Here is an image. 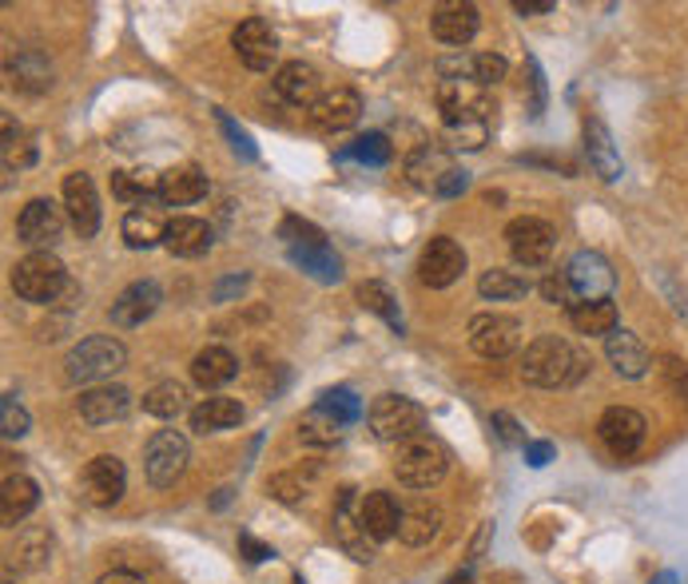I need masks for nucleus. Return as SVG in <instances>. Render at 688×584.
<instances>
[{
	"label": "nucleus",
	"mask_w": 688,
	"mask_h": 584,
	"mask_svg": "<svg viewBox=\"0 0 688 584\" xmlns=\"http://www.w3.org/2000/svg\"><path fill=\"white\" fill-rule=\"evenodd\" d=\"M589 374V358L581 350H573V343L558 338V334H541L525 346L522 355V378L537 389H561L577 386Z\"/></svg>",
	"instance_id": "1"
},
{
	"label": "nucleus",
	"mask_w": 688,
	"mask_h": 584,
	"mask_svg": "<svg viewBox=\"0 0 688 584\" xmlns=\"http://www.w3.org/2000/svg\"><path fill=\"white\" fill-rule=\"evenodd\" d=\"M128 366V350L120 338L112 334H92L68 350L64 358V378L76 382V386H104L112 374Z\"/></svg>",
	"instance_id": "2"
},
{
	"label": "nucleus",
	"mask_w": 688,
	"mask_h": 584,
	"mask_svg": "<svg viewBox=\"0 0 688 584\" xmlns=\"http://www.w3.org/2000/svg\"><path fill=\"white\" fill-rule=\"evenodd\" d=\"M450 470V449L434 434H418L395 449V477L406 489H434Z\"/></svg>",
	"instance_id": "3"
},
{
	"label": "nucleus",
	"mask_w": 688,
	"mask_h": 584,
	"mask_svg": "<svg viewBox=\"0 0 688 584\" xmlns=\"http://www.w3.org/2000/svg\"><path fill=\"white\" fill-rule=\"evenodd\" d=\"M68 271L52 251H33L24 254L21 263L12 266V290L24 298V302H45L52 307L60 295H68Z\"/></svg>",
	"instance_id": "4"
},
{
	"label": "nucleus",
	"mask_w": 688,
	"mask_h": 584,
	"mask_svg": "<svg viewBox=\"0 0 688 584\" xmlns=\"http://www.w3.org/2000/svg\"><path fill=\"white\" fill-rule=\"evenodd\" d=\"M366 425L378 442H410V437L426 434V410H422L414 398H402V394H378L366 410Z\"/></svg>",
	"instance_id": "5"
},
{
	"label": "nucleus",
	"mask_w": 688,
	"mask_h": 584,
	"mask_svg": "<svg viewBox=\"0 0 688 584\" xmlns=\"http://www.w3.org/2000/svg\"><path fill=\"white\" fill-rule=\"evenodd\" d=\"M187 461H191V446H187V437L179 430H160L143 449V473H148V482L155 489H172L184 477Z\"/></svg>",
	"instance_id": "6"
},
{
	"label": "nucleus",
	"mask_w": 688,
	"mask_h": 584,
	"mask_svg": "<svg viewBox=\"0 0 688 584\" xmlns=\"http://www.w3.org/2000/svg\"><path fill=\"white\" fill-rule=\"evenodd\" d=\"M470 346H474V355L502 362L522 346V322L514 314H478V319H470Z\"/></svg>",
	"instance_id": "7"
},
{
	"label": "nucleus",
	"mask_w": 688,
	"mask_h": 584,
	"mask_svg": "<svg viewBox=\"0 0 688 584\" xmlns=\"http://www.w3.org/2000/svg\"><path fill=\"white\" fill-rule=\"evenodd\" d=\"M462 275H466V251L450 235H434L418 254V278L430 290H446Z\"/></svg>",
	"instance_id": "8"
},
{
	"label": "nucleus",
	"mask_w": 688,
	"mask_h": 584,
	"mask_svg": "<svg viewBox=\"0 0 688 584\" xmlns=\"http://www.w3.org/2000/svg\"><path fill=\"white\" fill-rule=\"evenodd\" d=\"M124 485H128V473L116 453H100L80 473V497L96 509H112L124 497Z\"/></svg>",
	"instance_id": "9"
},
{
	"label": "nucleus",
	"mask_w": 688,
	"mask_h": 584,
	"mask_svg": "<svg viewBox=\"0 0 688 584\" xmlns=\"http://www.w3.org/2000/svg\"><path fill=\"white\" fill-rule=\"evenodd\" d=\"M645 430H649L645 418L637 410H629V406H609L601 413V422H597V437L605 442L613 458H633L645 442Z\"/></svg>",
	"instance_id": "10"
},
{
	"label": "nucleus",
	"mask_w": 688,
	"mask_h": 584,
	"mask_svg": "<svg viewBox=\"0 0 688 584\" xmlns=\"http://www.w3.org/2000/svg\"><path fill=\"white\" fill-rule=\"evenodd\" d=\"M505 243H510V254H514L522 266H541V263H549L558 235H553V227H549L546 219L525 215V219H514V223L505 227Z\"/></svg>",
	"instance_id": "11"
},
{
	"label": "nucleus",
	"mask_w": 688,
	"mask_h": 584,
	"mask_svg": "<svg viewBox=\"0 0 688 584\" xmlns=\"http://www.w3.org/2000/svg\"><path fill=\"white\" fill-rule=\"evenodd\" d=\"M565 275H570L573 290H577V302H597V298H609L613 287H617V275H613V266H609L605 254L597 251H577L565 266Z\"/></svg>",
	"instance_id": "12"
},
{
	"label": "nucleus",
	"mask_w": 688,
	"mask_h": 584,
	"mask_svg": "<svg viewBox=\"0 0 688 584\" xmlns=\"http://www.w3.org/2000/svg\"><path fill=\"white\" fill-rule=\"evenodd\" d=\"M232 45L251 72H267L271 64H275V57H279V36H275V28H271L263 16H247V21L235 28Z\"/></svg>",
	"instance_id": "13"
},
{
	"label": "nucleus",
	"mask_w": 688,
	"mask_h": 584,
	"mask_svg": "<svg viewBox=\"0 0 688 584\" xmlns=\"http://www.w3.org/2000/svg\"><path fill=\"white\" fill-rule=\"evenodd\" d=\"M16 235H21V243L36 247V251H48L64 235V211L52 199H33L16 215Z\"/></svg>",
	"instance_id": "14"
},
{
	"label": "nucleus",
	"mask_w": 688,
	"mask_h": 584,
	"mask_svg": "<svg viewBox=\"0 0 688 584\" xmlns=\"http://www.w3.org/2000/svg\"><path fill=\"white\" fill-rule=\"evenodd\" d=\"M76 413H80V422L88 425H112V422H124L132 413V394L128 386H88L76 398Z\"/></svg>",
	"instance_id": "15"
},
{
	"label": "nucleus",
	"mask_w": 688,
	"mask_h": 584,
	"mask_svg": "<svg viewBox=\"0 0 688 584\" xmlns=\"http://www.w3.org/2000/svg\"><path fill=\"white\" fill-rule=\"evenodd\" d=\"M64 207H68V219L80 239H92L100 231V195H96L92 175L72 172L64 179Z\"/></svg>",
	"instance_id": "16"
},
{
	"label": "nucleus",
	"mask_w": 688,
	"mask_h": 584,
	"mask_svg": "<svg viewBox=\"0 0 688 584\" xmlns=\"http://www.w3.org/2000/svg\"><path fill=\"white\" fill-rule=\"evenodd\" d=\"M335 537H339V545L347 549V557H354V561L371 564L374 561V540L371 533L362 529L359 521V505H354V489H339V501H335Z\"/></svg>",
	"instance_id": "17"
},
{
	"label": "nucleus",
	"mask_w": 688,
	"mask_h": 584,
	"mask_svg": "<svg viewBox=\"0 0 688 584\" xmlns=\"http://www.w3.org/2000/svg\"><path fill=\"white\" fill-rule=\"evenodd\" d=\"M160 302H164V290H160V283H152V278H140V283H132V287L120 290V298L112 302V322H116L120 331L143 326V322H148L155 310H160Z\"/></svg>",
	"instance_id": "18"
},
{
	"label": "nucleus",
	"mask_w": 688,
	"mask_h": 584,
	"mask_svg": "<svg viewBox=\"0 0 688 584\" xmlns=\"http://www.w3.org/2000/svg\"><path fill=\"white\" fill-rule=\"evenodd\" d=\"M438 533H442V509H438L430 497H414V501L402 505V521H398V540H402V545L422 549V545H430Z\"/></svg>",
	"instance_id": "19"
},
{
	"label": "nucleus",
	"mask_w": 688,
	"mask_h": 584,
	"mask_svg": "<svg viewBox=\"0 0 688 584\" xmlns=\"http://www.w3.org/2000/svg\"><path fill=\"white\" fill-rule=\"evenodd\" d=\"M359 115H362V96L354 88H330L311 108V120L323 132H347V127L359 124Z\"/></svg>",
	"instance_id": "20"
},
{
	"label": "nucleus",
	"mask_w": 688,
	"mask_h": 584,
	"mask_svg": "<svg viewBox=\"0 0 688 584\" xmlns=\"http://www.w3.org/2000/svg\"><path fill=\"white\" fill-rule=\"evenodd\" d=\"M430 33L450 48H466L470 40H474V33H478V9H474V4H462V0L438 4V9L430 12Z\"/></svg>",
	"instance_id": "21"
},
{
	"label": "nucleus",
	"mask_w": 688,
	"mask_h": 584,
	"mask_svg": "<svg viewBox=\"0 0 688 584\" xmlns=\"http://www.w3.org/2000/svg\"><path fill=\"white\" fill-rule=\"evenodd\" d=\"M275 92L287 103H295V108H315V100L323 96V80H318V72L311 64L291 60V64H283L275 72Z\"/></svg>",
	"instance_id": "22"
},
{
	"label": "nucleus",
	"mask_w": 688,
	"mask_h": 584,
	"mask_svg": "<svg viewBox=\"0 0 688 584\" xmlns=\"http://www.w3.org/2000/svg\"><path fill=\"white\" fill-rule=\"evenodd\" d=\"M605 355H609V362H613V370H617L621 378H629V382H637V378H645L649 374V346L637 338L633 331H613L605 338Z\"/></svg>",
	"instance_id": "23"
},
{
	"label": "nucleus",
	"mask_w": 688,
	"mask_h": 584,
	"mask_svg": "<svg viewBox=\"0 0 688 584\" xmlns=\"http://www.w3.org/2000/svg\"><path fill=\"white\" fill-rule=\"evenodd\" d=\"M359 521H362V529L371 533L374 545H378V540H390L398 533L402 509H398V501L386 489H371L359 501Z\"/></svg>",
	"instance_id": "24"
},
{
	"label": "nucleus",
	"mask_w": 688,
	"mask_h": 584,
	"mask_svg": "<svg viewBox=\"0 0 688 584\" xmlns=\"http://www.w3.org/2000/svg\"><path fill=\"white\" fill-rule=\"evenodd\" d=\"M450 172H454V160H450V151L438 148V144H422V148L406 160L410 184L418 187V191L434 195V191H438V184H442Z\"/></svg>",
	"instance_id": "25"
},
{
	"label": "nucleus",
	"mask_w": 688,
	"mask_h": 584,
	"mask_svg": "<svg viewBox=\"0 0 688 584\" xmlns=\"http://www.w3.org/2000/svg\"><path fill=\"white\" fill-rule=\"evenodd\" d=\"M36 505H40V485L33 477H24V473L4 477V485H0V521H4V529L21 525Z\"/></svg>",
	"instance_id": "26"
},
{
	"label": "nucleus",
	"mask_w": 688,
	"mask_h": 584,
	"mask_svg": "<svg viewBox=\"0 0 688 584\" xmlns=\"http://www.w3.org/2000/svg\"><path fill=\"white\" fill-rule=\"evenodd\" d=\"M585 156H589V167H593L605 184H617L621 179V156L613 148V136H609V127L601 120H585Z\"/></svg>",
	"instance_id": "27"
},
{
	"label": "nucleus",
	"mask_w": 688,
	"mask_h": 584,
	"mask_svg": "<svg viewBox=\"0 0 688 584\" xmlns=\"http://www.w3.org/2000/svg\"><path fill=\"white\" fill-rule=\"evenodd\" d=\"M211 227L203 219H191V215H179L167 223V235H164V247L179 259H199V254L211 251Z\"/></svg>",
	"instance_id": "28"
},
{
	"label": "nucleus",
	"mask_w": 688,
	"mask_h": 584,
	"mask_svg": "<svg viewBox=\"0 0 688 584\" xmlns=\"http://www.w3.org/2000/svg\"><path fill=\"white\" fill-rule=\"evenodd\" d=\"M239 374V358L227 350V346H203L196 358H191V378L203 389H220Z\"/></svg>",
	"instance_id": "29"
},
{
	"label": "nucleus",
	"mask_w": 688,
	"mask_h": 584,
	"mask_svg": "<svg viewBox=\"0 0 688 584\" xmlns=\"http://www.w3.org/2000/svg\"><path fill=\"white\" fill-rule=\"evenodd\" d=\"M208 195V175L199 172L196 163H184V167H172L164 172L160 179V199L167 207H187V203H199Z\"/></svg>",
	"instance_id": "30"
},
{
	"label": "nucleus",
	"mask_w": 688,
	"mask_h": 584,
	"mask_svg": "<svg viewBox=\"0 0 688 584\" xmlns=\"http://www.w3.org/2000/svg\"><path fill=\"white\" fill-rule=\"evenodd\" d=\"M120 235H124V243H128L132 251H152L155 243H164L167 235V223L160 219V211L155 207H132L128 215H124V227H120Z\"/></svg>",
	"instance_id": "31"
},
{
	"label": "nucleus",
	"mask_w": 688,
	"mask_h": 584,
	"mask_svg": "<svg viewBox=\"0 0 688 584\" xmlns=\"http://www.w3.org/2000/svg\"><path fill=\"white\" fill-rule=\"evenodd\" d=\"M239 422H243V406L235 398H223V394L203 398L191 410V430L196 434H223V430H235Z\"/></svg>",
	"instance_id": "32"
},
{
	"label": "nucleus",
	"mask_w": 688,
	"mask_h": 584,
	"mask_svg": "<svg viewBox=\"0 0 688 584\" xmlns=\"http://www.w3.org/2000/svg\"><path fill=\"white\" fill-rule=\"evenodd\" d=\"M9 80L21 92L40 96L52 88V69H48V60L36 48H24V52H16V60H9Z\"/></svg>",
	"instance_id": "33"
},
{
	"label": "nucleus",
	"mask_w": 688,
	"mask_h": 584,
	"mask_svg": "<svg viewBox=\"0 0 688 584\" xmlns=\"http://www.w3.org/2000/svg\"><path fill=\"white\" fill-rule=\"evenodd\" d=\"M342 434H347V425H342L335 413L323 410V406H311V410L303 413V422H299V442H303V446H318V449L339 446Z\"/></svg>",
	"instance_id": "34"
},
{
	"label": "nucleus",
	"mask_w": 688,
	"mask_h": 584,
	"mask_svg": "<svg viewBox=\"0 0 688 584\" xmlns=\"http://www.w3.org/2000/svg\"><path fill=\"white\" fill-rule=\"evenodd\" d=\"M529 290H534V283L522 271H505V266H490L478 278V295L490 298V302H514V298H525Z\"/></svg>",
	"instance_id": "35"
},
{
	"label": "nucleus",
	"mask_w": 688,
	"mask_h": 584,
	"mask_svg": "<svg viewBox=\"0 0 688 584\" xmlns=\"http://www.w3.org/2000/svg\"><path fill=\"white\" fill-rule=\"evenodd\" d=\"M570 322L577 334H613L617 331V307L613 298H597V302H577L570 310Z\"/></svg>",
	"instance_id": "36"
},
{
	"label": "nucleus",
	"mask_w": 688,
	"mask_h": 584,
	"mask_svg": "<svg viewBox=\"0 0 688 584\" xmlns=\"http://www.w3.org/2000/svg\"><path fill=\"white\" fill-rule=\"evenodd\" d=\"M291 263L311 278H318V283H339L342 278V259L330 251L327 243L323 247H291Z\"/></svg>",
	"instance_id": "37"
},
{
	"label": "nucleus",
	"mask_w": 688,
	"mask_h": 584,
	"mask_svg": "<svg viewBox=\"0 0 688 584\" xmlns=\"http://www.w3.org/2000/svg\"><path fill=\"white\" fill-rule=\"evenodd\" d=\"M160 179L164 175L148 172V167H140V172H112V195L124 199V203L143 207L152 195H160Z\"/></svg>",
	"instance_id": "38"
},
{
	"label": "nucleus",
	"mask_w": 688,
	"mask_h": 584,
	"mask_svg": "<svg viewBox=\"0 0 688 584\" xmlns=\"http://www.w3.org/2000/svg\"><path fill=\"white\" fill-rule=\"evenodd\" d=\"M143 410L152 413V418L172 422V418H179V413L187 410V386L184 382H155V386L143 394Z\"/></svg>",
	"instance_id": "39"
},
{
	"label": "nucleus",
	"mask_w": 688,
	"mask_h": 584,
	"mask_svg": "<svg viewBox=\"0 0 688 584\" xmlns=\"http://www.w3.org/2000/svg\"><path fill=\"white\" fill-rule=\"evenodd\" d=\"M0 156H4V172H24V167H33L36 160L33 139L24 136V127L12 124L9 115H4V144H0Z\"/></svg>",
	"instance_id": "40"
},
{
	"label": "nucleus",
	"mask_w": 688,
	"mask_h": 584,
	"mask_svg": "<svg viewBox=\"0 0 688 584\" xmlns=\"http://www.w3.org/2000/svg\"><path fill=\"white\" fill-rule=\"evenodd\" d=\"M48 557H52V537L48 529H24L16 537V549H12V561L21 569H45Z\"/></svg>",
	"instance_id": "41"
},
{
	"label": "nucleus",
	"mask_w": 688,
	"mask_h": 584,
	"mask_svg": "<svg viewBox=\"0 0 688 584\" xmlns=\"http://www.w3.org/2000/svg\"><path fill=\"white\" fill-rule=\"evenodd\" d=\"M359 302L366 310H374L378 319H386V326H395L398 334H402V310H398V302H395V295H390V287L386 283H362L359 287Z\"/></svg>",
	"instance_id": "42"
},
{
	"label": "nucleus",
	"mask_w": 688,
	"mask_h": 584,
	"mask_svg": "<svg viewBox=\"0 0 688 584\" xmlns=\"http://www.w3.org/2000/svg\"><path fill=\"white\" fill-rule=\"evenodd\" d=\"M315 406H323V410H327V413H335V418H339L342 425L359 422V418H362V401L354 398V389H347V386L323 389V394H318Z\"/></svg>",
	"instance_id": "43"
},
{
	"label": "nucleus",
	"mask_w": 688,
	"mask_h": 584,
	"mask_svg": "<svg viewBox=\"0 0 688 584\" xmlns=\"http://www.w3.org/2000/svg\"><path fill=\"white\" fill-rule=\"evenodd\" d=\"M347 156L366 163V167H386V163H390V139H386L383 132H366V136H359L350 144Z\"/></svg>",
	"instance_id": "44"
},
{
	"label": "nucleus",
	"mask_w": 688,
	"mask_h": 584,
	"mask_svg": "<svg viewBox=\"0 0 688 584\" xmlns=\"http://www.w3.org/2000/svg\"><path fill=\"white\" fill-rule=\"evenodd\" d=\"M486 136H490V120H462V124L446 127L450 148H462V151H481L486 148Z\"/></svg>",
	"instance_id": "45"
},
{
	"label": "nucleus",
	"mask_w": 688,
	"mask_h": 584,
	"mask_svg": "<svg viewBox=\"0 0 688 584\" xmlns=\"http://www.w3.org/2000/svg\"><path fill=\"white\" fill-rule=\"evenodd\" d=\"M28 410H24L21 401H16V394H4L0 398V434L9 437V442H16V437L28 434Z\"/></svg>",
	"instance_id": "46"
},
{
	"label": "nucleus",
	"mask_w": 688,
	"mask_h": 584,
	"mask_svg": "<svg viewBox=\"0 0 688 584\" xmlns=\"http://www.w3.org/2000/svg\"><path fill=\"white\" fill-rule=\"evenodd\" d=\"M279 239H287L291 247H323V231L315 227V223H307V219L299 215H287L279 223Z\"/></svg>",
	"instance_id": "47"
},
{
	"label": "nucleus",
	"mask_w": 688,
	"mask_h": 584,
	"mask_svg": "<svg viewBox=\"0 0 688 584\" xmlns=\"http://www.w3.org/2000/svg\"><path fill=\"white\" fill-rule=\"evenodd\" d=\"M541 298L546 302H553V307H577V290H573V283H570V275L565 271H549L546 278H541Z\"/></svg>",
	"instance_id": "48"
},
{
	"label": "nucleus",
	"mask_w": 688,
	"mask_h": 584,
	"mask_svg": "<svg viewBox=\"0 0 688 584\" xmlns=\"http://www.w3.org/2000/svg\"><path fill=\"white\" fill-rule=\"evenodd\" d=\"M505 72H510V64H505V57H498V52H481V57H474V84H478V88L502 84Z\"/></svg>",
	"instance_id": "49"
},
{
	"label": "nucleus",
	"mask_w": 688,
	"mask_h": 584,
	"mask_svg": "<svg viewBox=\"0 0 688 584\" xmlns=\"http://www.w3.org/2000/svg\"><path fill=\"white\" fill-rule=\"evenodd\" d=\"M220 127L227 132V139H232V148H235V151H243V160H255V144H251V136H247L243 127L235 124V120H232L227 112H220Z\"/></svg>",
	"instance_id": "50"
},
{
	"label": "nucleus",
	"mask_w": 688,
	"mask_h": 584,
	"mask_svg": "<svg viewBox=\"0 0 688 584\" xmlns=\"http://www.w3.org/2000/svg\"><path fill=\"white\" fill-rule=\"evenodd\" d=\"M490 422H493V430H498V437H502L505 446H525V434H522V425H517L514 418H510V413H505V410H498V413H493Z\"/></svg>",
	"instance_id": "51"
},
{
	"label": "nucleus",
	"mask_w": 688,
	"mask_h": 584,
	"mask_svg": "<svg viewBox=\"0 0 688 584\" xmlns=\"http://www.w3.org/2000/svg\"><path fill=\"white\" fill-rule=\"evenodd\" d=\"M529 88H534V103H529V115H541L546 112V80H541V69H537V60H529Z\"/></svg>",
	"instance_id": "52"
},
{
	"label": "nucleus",
	"mask_w": 688,
	"mask_h": 584,
	"mask_svg": "<svg viewBox=\"0 0 688 584\" xmlns=\"http://www.w3.org/2000/svg\"><path fill=\"white\" fill-rule=\"evenodd\" d=\"M239 552H243V557H247L251 564L271 561V557H275V549H271V545H263V540H255L251 533H243V537H239Z\"/></svg>",
	"instance_id": "53"
},
{
	"label": "nucleus",
	"mask_w": 688,
	"mask_h": 584,
	"mask_svg": "<svg viewBox=\"0 0 688 584\" xmlns=\"http://www.w3.org/2000/svg\"><path fill=\"white\" fill-rule=\"evenodd\" d=\"M466 187H470V172L454 167V172H450V175L442 179V184H438V191H434V195H438V199H454V195H462Z\"/></svg>",
	"instance_id": "54"
},
{
	"label": "nucleus",
	"mask_w": 688,
	"mask_h": 584,
	"mask_svg": "<svg viewBox=\"0 0 688 584\" xmlns=\"http://www.w3.org/2000/svg\"><path fill=\"white\" fill-rule=\"evenodd\" d=\"M553 453H558V449H553V442H525V461H529L534 470L549 465V461H553Z\"/></svg>",
	"instance_id": "55"
},
{
	"label": "nucleus",
	"mask_w": 688,
	"mask_h": 584,
	"mask_svg": "<svg viewBox=\"0 0 688 584\" xmlns=\"http://www.w3.org/2000/svg\"><path fill=\"white\" fill-rule=\"evenodd\" d=\"M243 287H247V275L220 278V283H215V290H211V298H215V302H227V298L239 295V290H243Z\"/></svg>",
	"instance_id": "56"
},
{
	"label": "nucleus",
	"mask_w": 688,
	"mask_h": 584,
	"mask_svg": "<svg viewBox=\"0 0 688 584\" xmlns=\"http://www.w3.org/2000/svg\"><path fill=\"white\" fill-rule=\"evenodd\" d=\"M514 12H522V16H546V12H553V0H514Z\"/></svg>",
	"instance_id": "57"
},
{
	"label": "nucleus",
	"mask_w": 688,
	"mask_h": 584,
	"mask_svg": "<svg viewBox=\"0 0 688 584\" xmlns=\"http://www.w3.org/2000/svg\"><path fill=\"white\" fill-rule=\"evenodd\" d=\"M96 584H143V576L128 573V569H116V573H104Z\"/></svg>",
	"instance_id": "58"
},
{
	"label": "nucleus",
	"mask_w": 688,
	"mask_h": 584,
	"mask_svg": "<svg viewBox=\"0 0 688 584\" xmlns=\"http://www.w3.org/2000/svg\"><path fill=\"white\" fill-rule=\"evenodd\" d=\"M446 584H474V573H470V569H462V573L446 576Z\"/></svg>",
	"instance_id": "59"
},
{
	"label": "nucleus",
	"mask_w": 688,
	"mask_h": 584,
	"mask_svg": "<svg viewBox=\"0 0 688 584\" xmlns=\"http://www.w3.org/2000/svg\"><path fill=\"white\" fill-rule=\"evenodd\" d=\"M653 584H677V576H673V573H665V576H656Z\"/></svg>",
	"instance_id": "60"
},
{
	"label": "nucleus",
	"mask_w": 688,
	"mask_h": 584,
	"mask_svg": "<svg viewBox=\"0 0 688 584\" xmlns=\"http://www.w3.org/2000/svg\"><path fill=\"white\" fill-rule=\"evenodd\" d=\"M295 584H303V581H295Z\"/></svg>",
	"instance_id": "61"
}]
</instances>
